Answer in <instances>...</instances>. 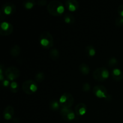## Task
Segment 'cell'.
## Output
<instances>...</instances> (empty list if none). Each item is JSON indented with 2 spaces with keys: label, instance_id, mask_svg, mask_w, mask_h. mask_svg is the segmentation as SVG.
Here are the masks:
<instances>
[{
  "label": "cell",
  "instance_id": "cell-1",
  "mask_svg": "<svg viewBox=\"0 0 123 123\" xmlns=\"http://www.w3.org/2000/svg\"><path fill=\"white\" fill-rule=\"evenodd\" d=\"M47 9L49 14L54 16H61L64 12V7L62 2L58 0H54L49 2Z\"/></svg>",
  "mask_w": 123,
  "mask_h": 123
},
{
  "label": "cell",
  "instance_id": "cell-2",
  "mask_svg": "<svg viewBox=\"0 0 123 123\" xmlns=\"http://www.w3.org/2000/svg\"><path fill=\"white\" fill-rule=\"evenodd\" d=\"M38 41L41 45L45 49H49L54 45V38L49 31L42 32L40 35Z\"/></svg>",
  "mask_w": 123,
  "mask_h": 123
},
{
  "label": "cell",
  "instance_id": "cell-3",
  "mask_svg": "<svg viewBox=\"0 0 123 123\" xmlns=\"http://www.w3.org/2000/svg\"><path fill=\"white\" fill-rule=\"evenodd\" d=\"M109 71L105 67H98L96 68L92 73V76L95 80L98 82H102L106 79L109 76Z\"/></svg>",
  "mask_w": 123,
  "mask_h": 123
},
{
  "label": "cell",
  "instance_id": "cell-4",
  "mask_svg": "<svg viewBox=\"0 0 123 123\" xmlns=\"http://www.w3.org/2000/svg\"><path fill=\"white\" fill-rule=\"evenodd\" d=\"M74 99L73 96L68 92H65L61 95L59 99V103L60 106L64 108H70L73 105Z\"/></svg>",
  "mask_w": 123,
  "mask_h": 123
},
{
  "label": "cell",
  "instance_id": "cell-5",
  "mask_svg": "<svg viewBox=\"0 0 123 123\" xmlns=\"http://www.w3.org/2000/svg\"><path fill=\"white\" fill-rule=\"evenodd\" d=\"M22 90L27 94H32L38 90L37 83L32 79L24 81L22 84Z\"/></svg>",
  "mask_w": 123,
  "mask_h": 123
},
{
  "label": "cell",
  "instance_id": "cell-6",
  "mask_svg": "<svg viewBox=\"0 0 123 123\" xmlns=\"http://www.w3.org/2000/svg\"><path fill=\"white\" fill-rule=\"evenodd\" d=\"M4 73L7 79L10 80H13L19 77L20 70L18 67L11 66L6 68L4 70Z\"/></svg>",
  "mask_w": 123,
  "mask_h": 123
},
{
  "label": "cell",
  "instance_id": "cell-7",
  "mask_svg": "<svg viewBox=\"0 0 123 123\" xmlns=\"http://www.w3.org/2000/svg\"><path fill=\"white\" fill-rule=\"evenodd\" d=\"M94 94L98 98H105L106 99L108 96L107 89L103 85H97L94 86L92 89Z\"/></svg>",
  "mask_w": 123,
  "mask_h": 123
},
{
  "label": "cell",
  "instance_id": "cell-8",
  "mask_svg": "<svg viewBox=\"0 0 123 123\" xmlns=\"http://www.w3.org/2000/svg\"><path fill=\"white\" fill-rule=\"evenodd\" d=\"M13 26L10 23L3 22L0 25V34L1 36H9L13 32Z\"/></svg>",
  "mask_w": 123,
  "mask_h": 123
},
{
  "label": "cell",
  "instance_id": "cell-9",
  "mask_svg": "<svg viewBox=\"0 0 123 123\" xmlns=\"http://www.w3.org/2000/svg\"><path fill=\"white\" fill-rule=\"evenodd\" d=\"M60 114L66 121H70L75 118V113L70 108H62Z\"/></svg>",
  "mask_w": 123,
  "mask_h": 123
},
{
  "label": "cell",
  "instance_id": "cell-10",
  "mask_svg": "<svg viewBox=\"0 0 123 123\" xmlns=\"http://www.w3.org/2000/svg\"><path fill=\"white\" fill-rule=\"evenodd\" d=\"M16 6L12 2H6L2 6L1 8V12H3L4 14L6 15H10V14H13L15 12Z\"/></svg>",
  "mask_w": 123,
  "mask_h": 123
},
{
  "label": "cell",
  "instance_id": "cell-11",
  "mask_svg": "<svg viewBox=\"0 0 123 123\" xmlns=\"http://www.w3.org/2000/svg\"><path fill=\"white\" fill-rule=\"evenodd\" d=\"M66 7L68 10L74 12L79 7V3L76 0H67L66 1Z\"/></svg>",
  "mask_w": 123,
  "mask_h": 123
},
{
  "label": "cell",
  "instance_id": "cell-12",
  "mask_svg": "<svg viewBox=\"0 0 123 123\" xmlns=\"http://www.w3.org/2000/svg\"><path fill=\"white\" fill-rule=\"evenodd\" d=\"M86 110H87V107L84 103H79L75 107V113L76 115L78 116H82L85 115L86 112Z\"/></svg>",
  "mask_w": 123,
  "mask_h": 123
},
{
  "label": "cell",
  "instance_id": "cell-13",
  "mask_svg": "<svg viewBox=\"0 0 123 123\" xmlns=\"http://www.w3.org/2000/svg\"><path fill=\"white\" fill-rule=\"evenodd\" d=\"M14 108L11 105L7 106L5 108L4 111V118L6 120H10V119H12V117L14 115Z\"/></svg>",
  "mask_w": 123,
  "mask_h": 123
},
{
  "label": "cell",
  "instance_id": "cell-14",
  "mask_svg": "<svg viewBox=\"0 0 123 123\" xmlns=\"http://www.w3.org/2000/svg\"><path fill=\"white\" fill-rule=\"evenodd\" d=\"M111 74L112 78L117 81H120L123 79V72L119 68H114Z\"/></svg>",
  "mask_w": 123,
  "mask_h": 123
},
{
  "label": "cell",
  "instance_id": "cell-15",
  "mask_svg": "<svg viewBox=\"0 0 123 123\" xmlns=\"http://www.w3.org/2000/svg\"><path fill=\"white\" fill-rule=\"evenodd\" d=\"M21 52V49H20V46L18 44H14L13 46L11 48L10 50V53L11 55L13 56L16 57V56H19Z\"/></svg>",
  "mask_w": 123,
  "mask_h": 123
},
{
  "label": "cell",
  "instance_id": "cell-16",
  "mask_svg": "<svg viewBox=\"0 0 123 123\" xmlns=\"http://www.w3.org/2000/svg\"><path fill=\"white\" fill-rule=\"evenodd\" d=\"M79 68L80 72L84 75H86V74H89L90 72V67L85 63L80 64L79 67Z\"/></svg>",
  "mask_w": 123,
  "mask_h": 123
},
{
  "label": "cell",
  "instance_id": "cell-17",
  "mask_svg": "<svg viewBox=\"0 0 123 123\" xmlns=\"http://www.w3.org/2000/svg\"><path fill=\"white\" fill-rule=\"evenodd\" d=\"M49 55L52 60H56L60 58V52L56 48H53L49 52Z\"/></svg>",
  "mask_w": 123,
  "mask_h": 123
},
{
  "label": "cell",
  "instance_id": "cell-18",
  "mask_svg": "<svg viewBox=\"0 0 123 123\" xmlns=\"http://www.w3.org/2000/svg\"><path fill=\"white\" fill-rule=\"evenodd\" d=\"M64 20L65 22L67 23L68 24H70V25H73L75 21V19L73 15L70 13H67L64 16Z\"/></svg>",
  "mask_w": 123,
  "mask_h": 123
},
{
  "label": "cell",
  "instance_id": "cell-19",
  "mask_svg": "<svg viewBox=\"0 0 123 123\" xmlns=\"http://www.w3.org/2000/svg\"><path fill=\"white\" fill-rule=\"evenodd\" d=\"M85 49H86V53L88 54L89 56H92L94 55H95V54H96V49L94 48L93 46L88 45L86 47V48H85Z\"/></svg>",
  "mask_w": 123,
  "mask_h": 123
},
{
  "label": "cell",
  "instance_id": "cell-20",
  "mask_svg": "<svg viewBox=\"0 0 123 123\" xmlns=\"http://www.w3.org/2000/svg\"><path fill=\"white\" fill-rule=\"evenodd\" d=\"M24 6L27 9H31L36 4V2L34 0H28L23 2Z\"/></svg>",
  "mask_w": 123,
  "mask_h": 123
},
{
  "label": "cell",
  "instance_id": "cell-21",
  "mask_svg": "<svg viewBox=\"0 0 123 123\" xmlns=\"http://www.w3.org/2000/svg\"><path fill=\"white\" fill-rule=\"evenodd\" d=\"M60 103L58 102L56 100H52L50 101V103H49V106L50 108L53 111H57L60 108Z\"/></svg>",
  "mask_w": 123,
  "mask_h": 123
},
{
  "label": "cell",
  "instance_id": "cell-22",
  "mask_svg": "<svg viewBox=\"0 0 123 123\" xmlns=\"http://www.w3.org/2000/svg\"><path fill=\"white\" fill-rule=\"evenodd\" d=\"M44 78H45V74L42 72H38L36 74V76H35V79H36V81L38 82L43 81L44 79Z\"/></svg>",
  "mask_w": 123,
  "mask_h": 123
},
{
  "label": "cell",
  "instance_id": "cell-23",
  "mask_svg": "<svg viewBox=\"0 0 123 123\" xmlns=\"http://www.w3.org/2000/svg\"><path fill=\"white\" fill-rule=\"evenodd\" d=\"M118 64V60L115 57H112L111 58L109 59V61H108V66L109 67H115L117 66Z\"/></svg>",
  "mask_w": 123,
  "mask_h": 123
},
{
  "label": "cell",
  "instance_id": "cell-24",
  "mask_svg": "<svg viewBox=\"0 0 123 123\" xmlns=\"http://www.w3.org/2000/svg\"><path fill=\"white\" fill-rule=\"evenodd\" d=\"M10 90L13 92H17L18 91V85L16 82H12L10 83Z\"/></svg>",
  "mask_w": 123,
  "mask_h": 123
},
{
  "label": "cell",
  "instance_id": "cell-25",
  "mask_svg": "<svg viewBox=\"0 0 123 123\" xmlns=\"http://www.w3.org/2000/svg\"><path fill=\"white\" fill-rule=\"evenodd\" d=\"M115 24L117 26H123V18H117L115 20Z\"/></svg>",
  "mask_w": 123,
  "mask_h": 123
},
{
  "label": "cell",
  "instance_id": "cell-26",
  "mask_svg": "<svg viewBox=\"0 0 123 123\" xmlns=\"http://www.w3.org/2000/svg\"><path fill=\"white\" fill-rule=\"evenodd\" d=\"M91 89L90 84L88 82H85L82 85V90L84 92H88Z\"/></svg>",
  "mask_w": 123,
  "mask_h": 123
},
{
  "label": "cell",
  "instance_id": "cell-27",
  "mask_svg": "<svg viewBox=\"0 0 123 123\" xmlns=\"http://www.w3.org/2000/svg\"><path fill=\"white\" fill-rule=\"evenodd\" d=\"M118 13L120 15L123 17V4H121L118 7Z\"/></svg>",
  "mask_w": 123,
  "mask_h": 123
},
{
  "label": "cell",
  "instance_id": "cell-28",
  "mask_svg": "<svg viewBox=\"0 0 123 123\" xmlns=\"http://www.w3.org/2000/svg\"><path fill=\"white\" fill-rule=\"evenodd\" d=\"M48 3V1L46 0H38L37 4H38L39 6H45Z\"/></svg>",
  "mask_w": 123,
  "mask_h": 123
},
{
  "label": "cell",
  "instance_id": "cell-29",
  "mask_svg": "<svg viewBox=\"0 0 123 123\" xmlns=\"http://www.w3.org/2000/svg\"><path fill=\"white\" fill-rule=\"evenodd\" d=\"M3 85L5 86H8L10 85V82L8 80H4L3 82Z\"/></svg>",
  "mask_w": 123,
  "mask_h": 123
}]
</instances>
